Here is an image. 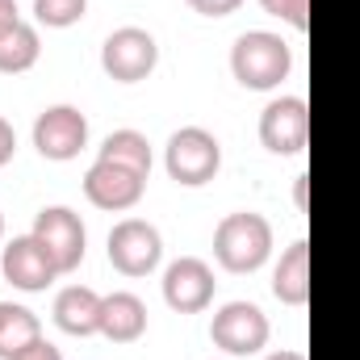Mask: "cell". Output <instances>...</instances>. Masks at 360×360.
<instances>
[{"instance_id": "6da1fadb", "label": "cell", "mask_w": 360, "mask_h": 360, "mask_svg": "<svg viewBox=\"0 0 360 360\" xmlns=\"http://www.w3.org/2000/svg\"><path fill=\"white\" fill-rule=\"evenodd\" d=\"M231 72L243 89L252 92H269L276 89L289 72H293V51L281 34L269 30H248L235 38L231 46Z\"/></svg>"}, {"instance_id": "7a4b0ae2", "label": "cell", "mask_w": 360, "mask_h": 360, "mask_svg": "<svg viewBox=\"0 0 360 360\" xmlns=\"http://www.w3.org/2000/svg\"><path fill=\"white\" fill-rule=\"evenodd\" d=\"M272 256V222L264 214H226L214 231V260L226 272H256Z\"/></svg>"}, {"instance_id": "3957f363", "label": "cell", "mask_w": 360, "mask_h": 360, "mask_svg": "<svg viewBox=\"0 0 360 360\" xmlns=\"http://www.w3.org/2000/svg\"><path fill=\"white\" fill-rule=\"evenodd\" d=\"M164 168H168V176L176 180V184L197 188V184L218 176V168H222V143L205 126H184L164 147Z\"/></svg>"}, {"instance_id": "277c9868", "label": "cell", "mask_w": 360, "mask_h": 360, "mask_svg": "<svg viewBox=\"0 0 360 360\" xmlns=\"http://www.w3.org/2000/svg\"><path fill=\"white\" fill-rule=\"evenodd\" d=\"M155 63H160V46H155V38H151L147 30H139V25L113 30V34L105 38V46H101V68H105V76L117 80V84H139V80H147V76L155 72Z\"/></svg>"}, {"instance_id": "5b68a950", "label": "cell", "mask_w": 360, "mask_h": 360, "mask_svg": "<svg viewBox=\"0 0 360 360\" xmlns=\"http://www.w3.org/2000/svg\"><path fill=\"white\" fill-rule=\"evenodd\" d=\"M30 235L46 248V256L55 260V269L59 272H76L80 269L84 248H89V231H84V222H80L76 210H68V205H46V210H38Z\"/></svg>"}, {"instance_id": "8992f818", "label": "cell", "mask_w": 360, "mask_h": 360, "mask_svg": "<svg viewBox=\"0 0 360 360\" xmlns=\"http://www.w3.org/2000/svg\"><path fill=\"white\" fill-rule=\"evenodd\" d=\"M164 260V239L147 218H122L109 231V264L122 276H147Z\"/></svg>"}, {"instance_id": "52a82bcc", "label": "cell", "mask_w": 360, "mask_h": 360, "mask_svg": "<svg viewBox=\"0 0 360 360\" xmlns=\"http://www.w3.org/2000/svg\"><path fill=\"white\" fill-rule=\"evenodd\" d=\"M269 314L256 302H226L214 323H210V340L226 352V356H252L269 344Z\"/></svg>"}, {"instance_id": "ba28073f", "label": "cell", "mask_w": 360, "mask_h": 360, "mask_svg": "<svg viewBox=\"0 0 360 360\" xmlns=\"http://www.w3.org/2000/svg\"><path fill=\"white\" fill-rule=\"evenodd\" d=\"M34 147L42 160L68 164L89 147V117L76 105H51L34 122Z\"/></svg>"}, {"instance_id": "9c48e42d", "label": "cell", "mask_w": 360, "mask_h": 360, "mask_svg": "<svg viewBox=\"0 0 360 360\" xmlns=\"http://www.w3.org/2000/svg\"><path fill=\"white\" fill-rule=\"evenodd\" d=\"M260 143L272 155H297L310 143V105L302 96H276L260 113Z\"/></svg>"}, {"instance_id": "30bf717a", "label": "cell", "mask_w": 360, "mask_h": 360, "mask_svg": "<svg viewBox=\"0 0 360 360\" xmlns=\"http://www.w3.org/2000/svg\"><path fill=\"white\" fill-rule=\"evenodd\" d=\"M143 193H147V176L134 172V168L96 160L89 172H84V197H89L96 210H109V214L134 210L143 201Z\"/></svg>"}, {"instance_id": "8fae6325", "label": "cell", "mask_w": 360, "mask_h": 360, "mask_svg": "<svg viewBox=\"0 0 360 360\" xmlns=\"http://www.w3.org/2000/svg\"><path fill=\"white\" fill-rule=\"evenodd\" d=\"M214 269L201 256H180L164 272V302L176 314H201L214 302Z\"/></svg>"}, {"instance_id": "7c38bea8", "label": "cell", "mask_w": 360, "mask_h": 360, "mask_svg": "<svg viewBox=\"0 0 360 360\" xmlns=\"http://www.w3.org/2000/svg\"><path fill=\"white\" fill-rule=\"evenodd\" d=\"M0 272H4V281H8L13 289H21V293H42V289L59 276L55 260L46 256V248H42L34 235H17V239L4 248Z\"/></svg>"}, {"instance_id": "4fadbf2b", "label": "cell", "mask_w": 360, "mask_h": 360, "mask_svg": "<svg viewBox=\"0 0 360 360\" xmlns=\"http://www.w3.org/2000/svg\"><path fill=\"white\" fill-rule=\"evenodd\" d=\"M101 293L89 285H68L59 297H55V323L59 331L84 340V335H101Z\"/></svg>"}, {"instance_id": "5bb4252c", "label": "cell", "mask_w": 360, "mask_h": 360, "mask_svg": "<svg viewBox=\"0 0 360 360\" xmlns=\"http://www.w3.org/2000/svg\"><path fill=\"white\" fill-rule=\"evenodd\" d=\"M147 331V306L139 293H109L101 302V335L113 344H134Z\"/></svg>"}, {"instance_id": "9a60e30c", "label": "cell", "mask_w": 360, "mask_h": 360, "mask_svg": "<svg viewBox=\"0 0 360 360\" xmlns=\"http://www.w3.org/2000/svg\"><path fill=\"white\" fill-rule=\"evenodd\" d=\"M272 293L285 302V306H306L310 302V243L306 239H293L276 269H272Z\"/></svg>"}, {"instance_id": "2e32d148", "label": "cell", "mask_w": 360, "mask_h": 360, "mask_svg": "<svg viewBox=\"0 0 360 360\" xmlns=\"http://www.w3.org/2000/svg\"><path fill=\"white\" fill-rule=\"evenodd\" d=\"M38 55H42V38L30 21H21V17L0 21V72L4 76L30 72L38 63Z\"/></svg>"}, {"instance_id": "e0dca14e", "label": "cell", "mask_w": 360, "mask_h": 360, "mask_svg": "<svg viewBox=\"0 0 360 360\" xmlns=\"http://www.w3.org/2000/svg\"><path fill=\"white\" fill-rule=\"evenodd\" d=\"M34 340H42L38 314L17 306V302H0V360H13L17 352H25Z\"/></svg>"}, {"instance_id": "ac0fdd59", "label": "cell", "mask_w": 360, "mask_h": 360, "mask_svg": "<svg viewBox=\"0 0 360 360\" xmlns=\"http://www.w3.org/2000/svg\"><path fill=\"white\" fill-rule=\"evenodd\" d=\"M96 160H109V164H122V168H134V172L151 176V143L139 130H113L101 143Z\"/></svg>"}, {"instance_id": "d6986e66", "label": "cell", "mask_w": 360, "mask_h": 360, "mask_svg": "<svg viewBox=\"0 0 360 360\" xmlns=\"http://www.w3.org/2000/svg\"><path fill=\"white\" fill-rule=\"evenodd\" d=\"M89 13V0H34V17L51 30H68Z\"/></svg>"}, {"instance_id": "ffe728a7", "label": "cell", "mask_w": 360, "mask_h": 360, "mask_svg": "<svg viewBox=\"0 0 360 360\" xmlns=\"http://www.w3.org/2000/svg\"><path fill=\"white\" fill-rule=\"evenodd\" d=\"M260 8L272 13V17H281L285 25H293L297 34L310 30V0H260Z\"/></svg>"}, {"instance_id": "44dd1931", "label": "cell", "mask_w": 360, "mask_h": 360, "mask_svg": "<svg viewBox=\"0 0 360 360\" xmlns=\"http://www.w3.org/2000/svg\"><path fill=\"white\" fill-rule=\"evenodd\" d=\"M239 4H243V0H188V8L201 13V17H231Z\"/></svg>"}, {"instance_id": "7402d4cb", "label": "cell", "mask_w": 360, "mask_h": 360, "mask_svg": "<svg viewBox=\"0 0 360 360\" xmlns=\"http://www.w3.org/2000/svg\"><path fill=\"white\" fill-rule=\"evenodd\" d=\"M13 360H63V352H59V348H55L51 340H34V344H30L25 352H17Z\"/></svg>"}, {"instance_id": "603a6c76", "label": "cell", "mask_w": 360, "mask_h": 360, "mask_svg": "<svg viewBox=\"0 0 360 360\" xmlns=\"http://www.w3.org/2000/svg\"><path fill=\"white\" fill-rule=\"evenodd\" d=\"M13 151H17V130H13L8 117H0V168L13 160Z\"/></svg>"}, {"instance_id": "cb8c5ba5", "label": "cell", "mask_w": 360, "mask_h": 360, "mask_svg": "<svg viewBox=\"0 0 360 360\" xmlns=\"http://www.w3.org/2000/svg\"><path fill=\"white\" fill-rule=\"evenodd\" d=\"M306 188H310V176H297V184H293V201H297V210H306Z\"/></svg>"}, {"instance_id": "d4e9b609", "label": "cell", "mask_w": 360, "mask_h": 360, "mask_svg": "<svg viewBox=\"0 0 360 360\" xmlns=\"http://www.w3.org/2000/svg\"><path fill=\"white\" fill-rule=\"evenodd\" d=\"M264 360H306V356L293 352V348H281V352H272V356H264Z\"/></svg>"}, {"instance_id": "484cf974", "label": "cell", "mask_w": 360, "mask_h": 360, "mask_svg": "<svg viewBox=\"0 0 360 360\" xmlns=\"http://www.w3.org/2000/svg\"><path fill=\"white\" fill-rule=\"evenodd\" d=\"M8 17H17V4L13 0H0V21H8Z\"/></svg>"}, {"instance_id": "4316f807", "label": "cell", "mask_w": 360, "mask_h": 360, "mask_svg": "<svg viewBox=\"0 0 360 360\" xmlns=\"http://www.w3.org/2000/svg\"><path fill=\"white\" fill-rule=\"evenodd\" d=\"M0 235H4V214H0Z\"/></svg>"}]
</instances>
